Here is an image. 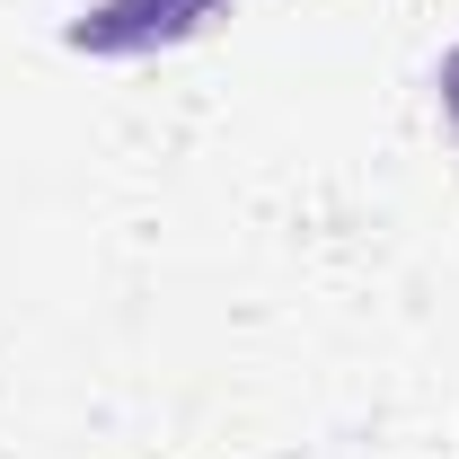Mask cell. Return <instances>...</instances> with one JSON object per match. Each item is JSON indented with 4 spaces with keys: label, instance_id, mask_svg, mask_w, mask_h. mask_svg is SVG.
Here are the masks:
<instances>
[{
    "label": "cell",
    "instance_id": "6da1fadb",
    "mask_svg": "<svg viewBox=\"0 0 459 459\" xmlns=\"http://www.w3.org/2000/svg\"><path fill=\"white\" fill-rule=\"evenodd\" d=\"M221 0H98L62 27L71 54H160V45H186Z\"/></svg>",
    "mask_w": 459,
    "mask_h": 459
},
{
    "label": "cell",
    "instance_id": "7a4b0ae2",
    "mask_svg": "<svg viewBox=\"0 0 459 459\" xmlns=\"http://www.w3.org/2000/svg\"><path fill=\"white\" fill-rule=\"evenodd\" d=\"M433 89H442V115H451V133H459V45L442 54V80H433Z\"/></svg>",
    "mask_w": 459,
    "mask_h": 459
}]
</instances>
